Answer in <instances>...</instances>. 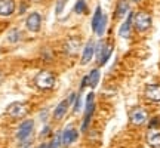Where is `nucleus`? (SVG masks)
I'll return each instance as SVG.
<instances>
[{"label": "nucleus", "mask_w": 160, "mask_h": 148, "mask_svg": "<svg viewBox=\"0 0 160 148\" xmlns=\"http://www.w3.org/2000/svg\"><path fill=\"white\" fill-rule=\"evenodd\" d=\"M93 55H95V43H93V40H89L83 49V53H82V64L86 65L93 58Z\"/></svg>", "instance_id": "f8f14e48"}, {"label": "nucleus", "mask_w": 160, "mask_h": 148, "mask_svg": "<svg viewBox=\"0 0 160 148\" xmlns=\"http://www.w3.org/2000/svg\"><path fill=\"white\" fill-rule=\"evenodd\" d=\"M144 96L148 99L150 102H160V85H148L144 91Z\"/></svg>", "instance_id": "1a4fd4ad"}, {"label": "nucleus", "mask_w": 160, "mask_h": 148, "mask_svg": "<svg viewBox=\"0 0 160 148\" xmlns=\"http://www.w3.org/2000/svg\"><path fill=\"white\" fill-rule=\"evenodd\" d=\"M99 77H101V73H99V70L95 68V70H92L91 73L86 76V79H88V86L89 87H97L98 83H99Z\"/></svg>", "instance_id": "2eb2a0df"}, {"label": "nucleus", "mask_w": 160, "mask_h": 148, "mask_svg": "<svg viewBox=\"0 0 160 148\" xmlns=\"http://www.w3.org/2000/svg\"><path fill=\"white\" fill-rule=\"evenodd\" d=\"M150 127H156V126H160V117H154V119H151L150 121Z\"/></svg>", "instance_id": "a878e982"}, {"label": "nucleus", "mask_w": 160, "mask_h": 148, "mask_svg": "<svg viewBox=\"0 0 160 148\" xmlns=\"http://www.w3.org/2000/svg\"><path fill=\"white\" fill-rule=\"evenodd\" d=\"M105 45H107V43H104L102 40H101V42H99V43L95 46V55H97V59H98V61H99V58H101L104 49H105Z\"/></svg>", "instance_id": "b1692460"}, {"label": "nucleus", "mask_w": 160, "mask_h": 148, "mask_svg": "<svg viewBox=\"0 0 160 148\" xmlns=\"http://www.w3.org/2000/svg\"><path fill=\"white\" fill-rule=\"evenodd\" d=\"M129 119H131V121L133 125L141 126V125H144V123H147V120H148V113H147L144 108H141V107H137V108L131 110Z\"/></svg>", "instance_id": "423d86ee"}, {"label": "nucleus", "mask_w": 160, "mask_h": 148, "mask_svg": "<svg viewBox=\"0 0 160 148\" xmlns=\"http://www.w3.org/2000/svg\"><path fill=\"white\" fill-rule=\"evenodd\" d=\"M15 12L13 0H0V17H11Z\"/></svg>", "instance_id": "ddd939ff"}, {"label": "nucleus", "mask_w": 160, "mask_h": 148, "mask_svg": "<svg viewBox=\"0 0 160 148\" xmlns=\"http://www.w3.org/2000/svg\"><path fill=\"white\" fill-rule=\"evenodd\" d=\"M133 15H135V13H132V12H129V13H128L126 21L122 24V27H120V30H119V36H120V37H123V39H129V36H131V30H132Z\"/></svg>", "instance_id": "9b49d317"}, {"label": "nucleus", "mask_w": 160, "mask_h": 148, "mask_svg": "<svg viewBox=\"0 0 160 148\" xmlns=\"http://www.w3.org/2000/svg\"><path fill=\"white\" fill-rule=\"evenodd\" d=\"M77 138H79V132H77V129H74V127H67V129L61 133V139H62L64 147L71 145Z\"/></svg>", "instance_id": "9d476101"}, {"label": "nucleus", "mask_w": 160, "mask_h": 148, "mask_svg": "<svg viewBox=\"0 0 160 148\" xmlns=\"http://www.w3.org/2000/svg\"><path fill=\"white\" fill-rule=\"evenodd\" d=\"M33 129H34V123H33V120H25L21 123L19 126V129H18V133L17 136L19 141H25V139H28L30 135L33 133Z\"/></svg>", "instance_id": "6e6552de"}, {"label": "nucleus", "mask_w": 160, "mask_h": 148, "mask_svg": "<svg viewBox=\"0 0 160 148\" xmlns=\"http://www.w3.org/2000/svg\"><path fill=\"white\" fill-rule=\"evenodd\" d=\"M49 131H51L49 127H45V129L42 131V136H46V135H49Z\"/></svg>", "instance_id": "cd10ccee"}, {"label": "nucleus", "mask_w": 160, "mask_h": 148, "mask_svg": "<svg viewBox=\"0 0 160 148\" xmlns=\"http://www.w3.org/2000/svg\"><path fill=\"white\" fill-rule=\"evenodd\" d=\"M34 85L40 91H52L55 86V77L51 71H40L34 79Z\"/></svg>", "instance_id": "f257e3e1"}, {"label": "nucleus", "mask_w": 160, "mask_h": 148, "mask_svg": "<svg viewBox=\"0 0 160 148\" xmlns=\"http://www.w3.org/2000/svg\"><path fill=\"white\" fill-rule=\"evenodd\" d=\"M62 9H64V0H59L58 2V7H57V15H59L62 12Z\"/></svg>", "instance_id": "bb28decb"}, {"label": "nucleus", "mask_w": 160, "mask_h": 148, "mask_svg": "<svg viewBox=\"0 0 160 148\" xmlns=\"http://www.w3.org/2000/svg\"><path fill=\"white\" fill-rule=\"evenodd\" d=\"M6 113H8V116H11L13 119H21V117H24L25 114L28 113V107H27V104L24 102H12L8 107Z\"/></svg>", "instance_id": "20e7f679"}, {"label": "nucleus", "mask_w": 160, "mask_h": 148, "mask_svg": "<svg viewBox=\"0 0 160 148\" xmlns=\"http://www.w3.org/2000/svg\"><path fill=\"white\" fill-rule=\"evenodd\" d=\"M80 105H82V92L79 91V95L76 96V104H74V113H79Z\"/></svg>", "instance_id": "393cba45"}, {"label": "nucleus", "mask_w": 160, "mask_h": 148, "mask_svg": "<svg viewBox=\"0 0 160 148\" xmlns=\"http://www.w3.org/2000/svg\"><path fill=\"white\" fill-rule=\"evenodd\" d=\"M76 101V93H71L70 95V98H65V99H62L61 102L57 105V108H55V111H53V117L57 120H61L65 116V113L68 111V107L71 102H74Z\"/></svg>", "instance_id": "39448f33"}, {"label": "nucleus", "mask_w": 160, "mask_h": 148, "mask_svg": "<svg viewBox=\"0 0 160 148\" xmlns=\"http://www.w3.org/2000/svg\"><path fill=\"white\" fill-rule=\"evenodd\" d=\"M95 95L93 93H88L86 96V110H85V119H83V125H82V132H86L88 126L91 123L92 114H93V108H95Z\"/></svg>", "instance_id": "7ed1b4c3"}, {"label": "nucleus", "mask_w": 160, "mask_h": 148, "mask_svg": "<svg viewBox=\"0 0 160 148\" xmlns=\"http://www.w3.org/2000/svg\"><path fill=\"white\" fill-rule=\"evenodd\" d=\"M64 49H65L67 53H71V55L77 53V51L80 49V40L77 39V37H70V39L65 42Z\"/></svg>", "instance_id": "4468645a"}, {"label": "nucleus", "mask_w": 160, "mask_h": 148, "mask_svg": "<svg viewBox=\"0 0 160 148\" xmlns=\"http://www.w3.org/2000/svg\"><path fill=\"white\" fill-rule=\"evenodd\" d=\"M129 12V3H128V0H120L117 6H116V17L117 18H123Z\"/></svg>", "instance_id": "f3484780"}, {"label": "nucleus", "mask_w": 160, "mask_h": 148, "mask_svg": "<svg viewBox=\"0 0 160 148\" xmlns=\"http://www.w3.org/2000/svg\"><path fill=\"white\" fill-rule=\"evenodd\" d=\"M62 144V139H61V133H58L52 138L51 144H49V148H59V145Z\"/></svg>", "instance_id": "5701e85b"}, {"label": "nucleus", "mask_w": 160, "mask_h": 148, "mask_svg": "<svg viewBox=\"0 0 160 148\" xmlns=\"http://www.w3.org/2000/svg\"><path fill=\"white\" fill-rule=\"evenodd\" d=\"M105 27H107V15L104 13L102 18H101V21H99V24H98L97 30H95V33H97L98 36H102L104 31H105Z\"/></svg>", "instance_id": "aec40b11"}, {"label": "nucleus", "mask_w": 160, "mask_h": 148, "mask_svg": "<svg viewBox=\"0 0 160 148\" xmlns=\"http://www.w3.org/2000/svg\"><path fill=\"white\" fill-rule=\"evenodd\" d=\"M74 12L77 15H82L86 12V2L85 0H77V3L74 6Z\"/></svg>", "instance_id": "4be33fe9"}, {"label": "nucleus", "mask_w": 160, "mask_h": 148, "mask_svg": "<svg viewBox=\"0 0 160 148\" xmlns=\"http://www.w3.org/2000/svg\"><path fill=\"white\" fill-rule=\"evenodd\" d=\"M111 53H113V45H111V43H110V45H105V49H104L102 55L99 58L98 64H99V65H105L107 61L110 59V57H111Z\"/></svg>", "instance_id": "a211bd4d"}, {"label": "nucleus", "mask_w": 160, "mask_h": 148, "mask_svg": "<svg viewBox=\"0 0 160 148\" xmlns=\"http://www.w3.org/2000/svg\"><path fill=\"white\" fill-rule=\"evenodd\" d=\"M102 9L99 7V6H97V9H95V13H93V17H92V30L95 31L98 27V24H99V21H101V18H102Z\"/></svg>", "instance_id": "6ab92c4d"}, {"label": "nucleus", "mask_w": 160, "mask_h": 148, "mask_svg": "<svg viewBox=\"0 0 160 148\" xmlns=\"http://www.w3.org/2000/svg\"><path fill=\"white\" fill-rule=\"evenodd\" d=\"M19 39H21V31L17 28H13L9 31V34H8V40L11 42V43H17V42H19Z\"/></svg>", "instance_id": "412c9836"}, {"label": "nucleus", "mask_w": 160, "mask_h": 148, "mask_svg": "<svg viewBox=\"0 0 160 148\" xmlns=\"http://www.w3.org/2000/svg\"><path fill=\"white\" fill-rule=\"evenodd\" d=\"M39 148H49V144H40V145H39Z\"/></svg>", "instance_id": "c85d7f7f"}, {"label": "nucleus", "mask_w": 160, "mask_h": 148, "mask_svg": "<svg viewBox=\"0 0 160 148\" xmlns=\"http://www.w3.org/2000/svg\"><path fill=\"white\" fill-rule=\"evenodd\" d=\"M147 144L151 148H160V132H150L147 135Z\"/></svg>", "instance_id": "dca6fc26"}, {"label": "nucleus", "mask_w": 160, "mask_h": 148, "mask_svg": "<svg viewBox=\"0 0 160 148\" xmlns=\"http://www.w3.org/2000/svg\"><path fill=\"white\" fill-rule=\"evenodd\" d=\"M133 2H137V3H138V2H139V0H133Z\"/></svg>", "instance_id": "c756f323"}, {"label": "nucleus", "mask_w": 160, "mask_h": 148, "mask_svg": "<svg viewBox=\"0 0 160 148\" xmlns=\"http://www.w3.org/2000/svg\"><path fill=\"white\" fill-rule=\"evenodd\" d=\"M133 27L138 33H145L151 28V15L148 12L139 11L133 15Z\"/></svg>", "instance_id": "f03ea898"}, {"label": "nucleus", "mask_w": 160, "mask_h": 148, "mask_svg": "<svg viewBox=\"0 0 160 148\" xmlns=\"http://www.w3.org/2000/svg\"><path fill=\"white\" fill-rule=\"evenodd\" d=\"M25 25H27V28H28L31 33L40 31V27H42V17H40L39 12L30 13L28 17H27V19H25Z\"/></svg>", "instance_id": "0eeeda50"}]
</instances>
